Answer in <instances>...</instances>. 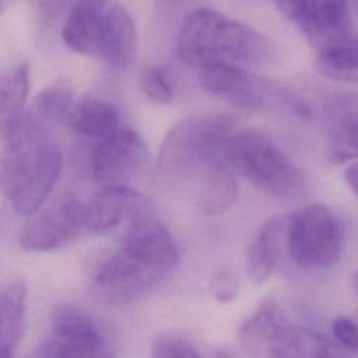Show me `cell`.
I'll use <instances>...</instances> for the list:
<instances>
[{
    "label": "cell",
    "instance_id": "25",
    "mask_svg": "<svg viewBox=\"0 0 358 358\" xmlns=\"http://www.w3.org/2000/svg\"><path fill=\"white\" fill-rule=\"evenodd\" d=\"M211 296L220 303H231L239 294L241 280L231 267L217 268L208 281Z\"/></svg>",
    "mask_w": 358,
    "mask_h": 358
},
{
    "label": "cell",
    "instance_id": "29",
    "mask_svg": "<svg viewBox=\"0 0 358 358\" xmlns=\"http://www.w3.org/2000/svg\"><path fill=\"white\" fill-rule=\"evenodd\" d=\"M76 1H81V3L96 6V7H106V0H76Z\"/></svg>",
    "mask_w": 358,
    "mask_h": 358
},
{
    "label": "cell",
    "instance_id": "11",
    "mask_svg": "<svg viewBox=\"0 0 358 358\" xmlns=\"http://www.w3.org/2000/svg\"><path fill=\"white\" fill-rule=\"evenodd\" d=\"M147 159L148 150L141 136L133 129L119 127L92 147V178L101 187L127 186L143 172Z\"/></svg>",
    "mask_w": 358,
    "mask_h": 358
},
{
    "label": "cell",
    "instance_id": "6",
    "mask_svg": "<svg viewBox=\"0 0 358 358\" xmlns=\"http://www.w3.org/2000/svg\"><path fill=\"white\" fill-rule=\"evenodd\" d=\"M222 155L234 172L267 194L289 199L305 189L302 171L259 130L232 131L224 141Z\"/></svg>",
    "mask_w": 358,
    "mask_h": 358
},
{
    "label": "cell",
    "instance_id": "13",
    "mask_svg": "<svg viewBox=\"0 0 358 358\" xmlns=\"http://www.w3.org/2000/svg\"><path fill=\"white\" fill-rule=\"evenodd\" d=\"M323 120L327 154L333 164L358 158V94L336 90L326 94Z\"/></svg>",
    "mask_w": 358,
    "mask_h": 358
},
{
    "label": "cell",
    "instance_id": "21",
    "mask_svg": "<svg viewBox=\"0 0 358 358\" xmlns=\"http://www.w3.org/2000/svg\"><path fill=\"white\" fill-rule=\"evenodd\" d=\"M29 94V64L25 60L10 66L0 77V109L7 117L18 113Z\"/></svg>",
    "mask_w": 358,
    "mask_h": 358
},
{
    "label": "cell",
    "instance_id": "8",
    "mask_svg": "<svg viewBox=\"0 0 358 358\" xmlns=\"http://www.w3.org/2000/svg\"><path fill=\"white\" fill-rule=\"evenodd\" d=\"M343 242L341 222L324 204H309L288 217L285 246L299 267L324 268L336 264Z\"/></svg>",
    "mask_w": 358,
    "mask_h": 358
},
{
    "label": "cell",
    "instance_id": "30",
    "mask_svg": "<svg viewBox=\"0 0 358 358\" xmlns=\"http://www.w3.org/2000/svg\"><path fill=\"white\" fill-rule=\"evenodd\" d=\"M352 288H354V292L358 295V270L352 275Z\"/></svg>",
    "mask_w": 358,
    "mask_h": 358
},
{
    "label": "cell",
    "instance_id": "14",
    "mask_svg": "<svg viewBox=\"0 0 358 358\" xmlns=\"http://www.w3.org/2000/svg\"><path fill=\"white\" fill-rule=\"evenodd\" d=\"M147 213V200L129 186H105L83 201L84 228L94 234H105Z\"/></svg>",
    "mask_w": 358,
    "mask_h": 358
},
{
    "label": "cell",
    "instance_id": "5",
    "mask_svg": "<svg viewBox=\"0 0 358 358\" xmlns=\"http://www.w3.org/2000/svg\"><path fill=\"white\" fill-rule=\"evenodd\" d=\"M238 336L250 358H358L336 340L291 323L271 299L262 302L241 323Z\"/></svg>",
    "mask_w": 358,
    "mask_h": 358
},
{
    "label": "cell",
    "instance_id": "15",
    "mask_svg": "<svg viewBox=\"0 0 358 358\" xmlns=\"http://www.w3.org/2000/svg\"><path fill=\"white\" fill-rule=\"evenodd\" d=\"M288 217L267 220L255 235L246 252V273L252 282H266L277 268L282 242H285Z\"/></svg>",
    "mask_w": 358,
    "mask_h": 358
},
{
    "label": "cell",
    "instance_id": "9",
    "mask_svg": "<svg viewBox=\"0 0 358 358\" xmlns=\"http://www.w3.org/2000/svg\"><path fill=\"white\" fill-rule=\"evenodd\" d=\"M105 340L98 323L80 308L59 303L50 313L49 331L42 341L41 358H99Z\"/></svg>",
    "mask_w": 358,
    "mask_h": 358
},
{
    "label": "cell",
    "instance_id": "24",
    "mask_svg": "<svg viewBox=\"0 0 358 358\" xmlns=\"http://www.w3.org/2000/svg\"><path fill=\"white\" fill-rule=\"evenodd\" d=\"M150 358H211L204 355L189 340L176 336H164L154 341Z\"/></svg>",
    "mask_w": 358,
    "mask_h": 358
},
{
    "label": "cell",
    "instance_id": "2",
    "mask_svg": "<svg viewBox=\"0 0 358 358\" xmlns=\"http://www.w3.org/2000/svg\"><path fill=\"white\" fill-rule=\"evenodd\" d=\"M178 262L175 239L147 213L127 224L116 250L94 274L91 288L106 303H131L164 282Z\"/></svg>",
    "mask_w": 358,
    "mask_h": 358
},
{
    "label": "cell",
    "instance_id": "31",
    "mask_svg": "<svg viewBox=\"0 0 358 358\" xmlns=\"http://www.w3.org/2000/svg\"><path fill=\"white\" fill-rule=\"evenodd\" d=\"M351 1V7H352V13H354V15L357 17V20H358V0H350Z\"/></svg>",
    "mask_w": 358,
    "mask_h": 358
},
{
    "label": "cell",
    "instance_id": "4",
    "mask_svg": "<svg viewBox=\"0 0 358 358\" xmlns=\"http://www.w3.org/2000/svg\"><path fill=\"white\" fill-rule=\"evenodd\" d=\"M175 50L200 71L214 66H255L270 57V45L253 28L217 10L199 8L179 27Z\"/></svg>",
    "mask_w": 358,
    "mask_h": 358
},
{
    "label": "cell",
    "instance_id": "17",
    "mask_svg": "<svg viewBox=\"0 0 358 358\" xmlns=\"http://www.w3.org/2000/svg\"><path fill=\"white\" fill-rule=\"evenodd\" d=\"M106 8L71 3L62 28L64 43L81 55L101 59Z\"/></svg>",
    "mask_w": 358,
    "mask_h": 358
},
{
    "label": "cell",
    "instance_id": "7",
    "mask_svg": "<svg viewBox=\"0 0 358 358\" xmlns=\"http://www.w3.org/2000/svg\"><path fill=\"white\" fill-rule=\"evenodd\" d=\"M200 81L213 95L239 108L252 110L288 112L309 116V106L280 84L238 66H214L201 70Z\"/></svg>",
    "mask_w": 358,
    "mask_h": 358
},
{
    "label": "cell",
    "instance_id": "10",
    "mask_svg": "<svg viewBox=\"0 0 358 358\" xmlns=\"http://www.w3.org/2000/svg\"><path fill=\"white\" fill-rule=\"evenodd\" d=\"M296 22L315 52L355 39L347 0H271Z\"/></svg>",
    "mask_w": 358,
    "mask_h": 358
},
{
    "label": "cell",
    "instance_id": "26",
    "mask_svg": "<svg viewBox=\"0 0 358 358\" xmlns=\"http://www.w3.org/2000/svg\"><path fill=\"white\" fill-rule=\"evenodd\" d=\"M331 331L334 340L344 348L358 354V323L351 317L340 316L333 320Z\"/></svg>",
    "mask_w": 358,
    "mask_h": 358
},
{
    "label": "cell",
    "instance_id": "19",
    "mask_svg": "<svg viewBox=\"0 0 358 358\" xmlns=\"http://www.w3.org/2000/svg\"><path fill=\"white\" fill-rule=\"evenodd\" d=\"M64 120L73 130L96 140L112 134L120 127L117 109L98 98H85L74 102Z\"/></svg>",
    "mask_w": 358,
    "mask_h": 358
},
{
    "label": "cell",
    "instance_id": "23",
    "mask_svg": "<svg viewBox=\"0 0 358 358\" xmlns=\"http://www.w3.org/2000/svg\"><path fill=\"white\" fill-rule=\"evenodd\" d=\"M140 88L143 94L154 103L166 105L173 98V87L162 67L151 66L141 73Z\"/></svg>",
    "mask_w": 358,
    "mask_h": 358
},
{
    "label": "cell",
    "instance_id": "16",
    "mask_svg": "<svg viewBox=\"0 0 358 358\" xmlns=\"http://www.w3.org/2000/svg\"><path fill=\"white\" fill-rule=\"evenodd\" d=\"M137 50V32L129 11L113 3L108 6L103 24L101 59L112 69L124 70L130 66Z\"/></svg>",
    "mask_w": 358,
    "mask_h": 358
},
{
    "label": "cell",
    "instance_id": "27",
    "mask_svg": "<svg viewBox=\"0 0 358 358\" xmlns=\"http://www.w3.org/2000/svg\"><path fill=\"white\" fill-rule=\"evenodd\" d=\"M73 0H35L38 15L48 21L57 17L67 6L70 8Z\"/></svg>",
    "mask_w": 358,
    "mask_h": 358
},
{
    "label": "cell",
    "instance_id": "20",
    "mask_svg": "<svg viewBox=\"0 0 358 358\" xmlns=\"http://www.w3.org/2000/svg\"><path fill=\"white\" fill-rule=\"evenodd\" d=\"M315 66L324 77L358 84V38L315 52Z\"/></svg>",
    "mask_w": 358,
    "mask_h": 358
},
{
    "label": "cell",
    "instance_id": "22",
    "mask_svg": "<svg viewBox=\"0 0 358 358\" xmlns=\"http://www.w3.org/2000/svg\"><path fill=\"white\" fill-rule=\"evenodd\" d=\"M73 103L74 99L69 87L63 84H52L38 92L34 101V108L42 116L64 119Z\"/></svg>",
    "mask_w": 358,
    "mask_h": 358
},
{
    "label": "cell",
    "instance_id": "1",
    "mask_svg": "<svg viewBox=\"0 0 358 358\" xmlns=\"http://www.w3.org/2000/svg\"><path fill=\"white\" fill-rule=\"evenodd\" d=\"M235 124L227 113L187 116L171 127L159 148L161 178L186 189L207 214H222L236 201L238 186L222 155Z\"/></svg>",
    "mask_w": 358,
    "mask_h": 358
},
{
    "label": "cell",
    "instance_id": "12",
    "mask_svg": "<svg viewBox=\"0 0 358 358\" xmlns=\"http://www.w3.org/2000/svg\"><path fill=\"white\" fill-rule=\"evenodd\" d=\"M81 231H85L83 201L64 192L34 214L21 231L18 243L27 252H48L71 242Z\"/></svg>",
    "mask_w": 358,
    "mask_h": 358
},
{
    "label": "cell",
    "instance_id": "18",
    "mask_svg": "<svg viewBox=\"0 0 358 358\" xmlns=\"http://www.w3.org/2000/svg\"><path fill=\"white\" fill-rule=\"evenodd\" d=\"M27 284L22 278L10 280L0 295V357L13 358L25 329Z\"/></svg>",
    "mask_w": 358,
    "mask_h": 358
},
{
    "label": "cell",
    "instance_id": "28",
    "mask_svg": "<svg viewBox=\"0 0 358 358\" xmlns=\"http://www.w3.org/2000/svg\"><path fill=\"white\" fill-rule=\"evenodd\" d=\"M344 179L350 189L358 196V162L351 164L345 172H344Z\"/></svg>",
    "mask_w": 358,
    "mask_h": 358
},
{
    "label": "cell",
    "instance_id": "3",
    "mask_svg": "<svg viewBox=\"0 0 358 358\" xmlns=\"http://www.w3.org/2000/svg\"><path fill=\"white\" fill-rule=\"evenodd\" d=\"M1 187L24 215L38 213L62 171V155L42 124L28 113H14L1 123Z\"/></svg>",
    "mask_w": 358,
    "mask_h": 358
}]
</instances>
